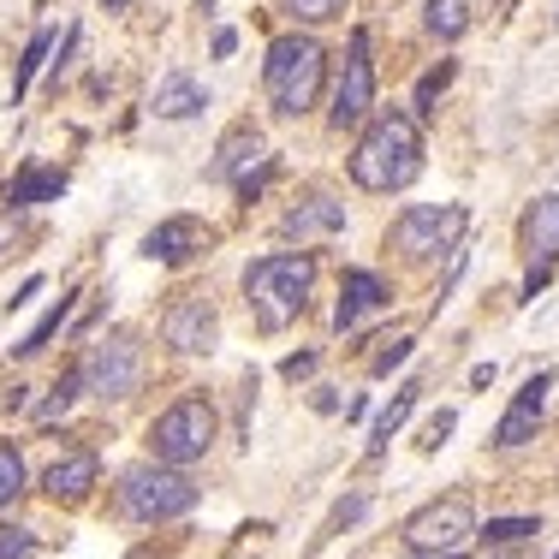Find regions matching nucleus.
Instances as JSON below:
<instances>
[{"label":"nucleus","mask_w":559,"mask_h":559,"mask_svg":"<svg viewBox=\"0 0 559 559\" xmlns=\"http://www.w3.org/2000/svg\"><path fill=\"white\" fill-rule=\"evenodd\" d=\"M464 226H471V215H464L459 203H411L405 215L393 221L388 245L411 262H429V257H447V250L459 245Z\"/></svg>","instance_id":"obj_6"},{"label":"nucleus","mask_w":559,"mask_h":559,"mask_svg":"<svg viewBox=\"0 0 559 559\" xmlns=\"http://www.w3.org/2000/svg\"><path fill=\"white\" fill-rule=\"evenodd\" d=\"M203 245H209V226L203 221H197V215H173V221H162L150 238H143V257L162 262V269H185V262L203 257Z\"/></svg>","instance_id":"obj_11"},{"label":"nucleus","mask_w":559,"mask_h":559,"mask_svg":"<svg viewBox=\"0 0 559 559\" xmlns=\"http://www.w3.org/2000/svg\"><path fill=\"white\" fill-rule=\"evenodd\" d=\"M423 179V138L411 114H376L352 150V185L357 191H405Z\"/></svg>","instance_id":"obj_1"},{"label":"nucleus","mask_w":559,"mask_h":559,"mask_svg":"<svg viewBox=\"0 0 559 559\" xmlns=\"http://www.w3.org/2000/svg\"><path fill=\"white\" fill-rule=\"evenodd\" d=\"M495 559H518V554H495Z\"/></svg>","instance_id":"obj_38"},{"label":"nucleus","mask_w":559,"mask_h":559,"mask_svg":"<svg viewBox=\"0 0 559 559\" xmlns=\"http://www.w3.org/2000/svg\"><path fill=\"white\" fill-rule=\"evenodd\" d=\"M417 399H423V388H399V393H393V405L381 411L376 429H369V459H381V452H388V441H393L399 429H405L411 411H417Z\"/></svg>","instance_id":"obj_20"},{"label":"nucleus","mask_w":559,"mask_h":559,"mask_svg":"<svg viewBox=\"0 0 559 559\" xmlns=\"http://www.w3.org/2000/svg\"><path fill=\"white\" fill-rule=\"evenodd\" d=\"M548 388H554V376L524 381V393L512 399V411H506L500 429H495V447H524V441H536V429H542V399H548Z\"/></svg>","instance_id":"obj_14"},{"label":"nucleus","mask_w":559,"mask_h":559,"mask_svg":"<svg viewBox=\"0 0 559 559\" xmlns=\"http://www.w3.org/2000/svg\"><path fill=\"white\" fill-rule=\"evenodd\" d=\"M435 559H464V554H459V548H452V554H435Z\"/></svg>","instance_id":"obj_37"},{"label":"nucleus","mask_w":559,"mask_h":559,"mask_svg":"<svg viewBox=\"0 0 559 559\" xmlns=\"http://www.w3.org/2000/svg\"><path fill=\"white\" fill-rule=\"evenodd\" d=\"M72 298H78V292H66L60 304H48V316H43V322H36V328H31V334H24L19 345H12V357H36V352H43V345H48V340H55L60 328H66V316H72Z\"/></svg>","instance_id":"obj_22"},{"label":"nucleus","mask_w":559,"mask_h":559,"mask_svg":"<svg viewBox=\"0 0 559 559\" xmlns=\"http://www.w3.org/2000/svg\"><path fill=\"white\" fill-rule=\"evenodd\" d=\"M31 530H19V524H0V559H31Z\"/></svg>","instance_id":"obj_29"},{"label":"nucleus","mask_w":559,"mask_h":559,"mask_svg":"<svg viewBox=\"0 0 559 559\" xmlns=\"http://www.w3.org/2000/svg\"><path fill=\"white\" fill-rule=\"evenodd\" d=\"M150 108H155V119H197V114L209 108V90L197 84L191 72H167L162 84H155Z\"/></svg>","instance_id":"obj_17"},{"label":"nucleus","mask_w":559,"mask_h":559,"mask_svg":"<svg viewBox=\"0 0 559 559\" xmlns=\"http://www.w3.org/2000/svg\"><path fill=\"white\" fill-rule=\"evenodd\" d=\"M452 78H459V66H452V60H441L435 72H423V84H417V119L435 114V102H441V90L452 84Z\"/></svg>","instance_id":"obj_26"},{"label":"nucleus","mask_w":559,"mask_h":559,"mask_svg":"<svg viewBox=\"0 0 559 559\" xmlns=\"http://www.w3.org/2000/svg\"><path fill=\"white\" fill-rule=\"evenodd\" d=\"M286 12H292V19H304V24H328V19H340V12H345V0H286Z\"/></svg>","instance_id":"obj_28"},{"label":"nucleus","mask_w":559,"mask_h":559,"mask_svg":"<svg viewBox=\"0 0 559 559\" xmlns=\"http://www.w3.org/2000/svg\"><path fill=\"white\" fill-rule=\"evenodd\" d=\"M262 162H269V138H262V131H250V126H238L233 138L221 143V155L209 162V179H221V185H238L250 167H262Z\"/></svg>","instance_id":"obj_16"},{"label":"nucleus","mask_w":559,"mask_h":559,"mask_svg":"<svg viewBox=\"0 0 559 559\" xmlns=\"http://www.w3.org/2000/svg\"><path fill=\"white\" fill-rule=\"evenodd\" d=\"M131 7V0H108V12H126Z\"/></svg>","instance_id":"obj_36"},{"label":"nucleus","mask_w":559,"mask_h":559,"mask_svg":"<svg viewBox=\"0 0 559 559\" xmlns=\"http://www.w3.org/2000/svg\"><path fill=\"white\" fill-rule=\"evenodd\" d=\"M310 405H316V411H340V399H334V388H316Z\"/></svg>","instance_id":"obj_34"},{"label":"nucleus","mask_w":559,"mask_h":559,"mask_svg":"<svg viewBox=\"0 0 559 559\" xmlns=\"http://www.w3.org/2000/svg\"><path fill=\"white\" fill-rule=\"evenodd\" d=\"M143 369H150V357H143V345L131 334H108L102 345H90L84 369H78V381H84L90 399H131L143 388Z\"/></svg>","instance_id":"obj_7"},{"label":"nucleus","mask_w":559,"mask_h":559,"mask_svg":"<svg viewBox=\"0 0 559 559\" xmlns=\"http://www.w3.org/2000/svg\"><path fill=\"white\" fill-rule=\"evenodd\" d=\"M476 536H483L488 548H512V542H524V536H542V524L536 518H488Z\"/></svg>","instance_id":"obj_23"},{"label":"nucleus","mask_w":559,"mask_h":559,"mask_svg":"<svg viewBox=\"0 0 559 559\" xmlns=\"http://www.w3.org/2000/svg\"><path fill=\"white\" fill-rule=\"evenodd\" d=\"M417 559H429V554H417Z\"/></svg>","instance_id":"obj_39"},{"label":"nucleus","mask_w":559,"mask_h":559,"mask_svg":"<svg viewBox=\"0 0 559 559\" xmlns=\"http://www.w3.org/2000/svg\"><path fill=\"white\" fill-rule=\"evenodd\" d=\"M48 48H55V31H36V36H31V48H24V60H19V78H12V96H24V90L36 84V72H43Z\"/></svg>","instance_id":"obj_24"},{"label":"nucleus","mask_w":559,"mask_h":559,"mask_svg":"<svg viewBox=\"0 0 559 559\" xmlns=\"http://www.w3.org/2000/svg\"><path fill=\"white\" fill-rule=\"evenodd\" d=\"M19 495H24V459H19V447H0V512Z\"/></svg>","instance_id":"obj_27"},{"label":"nucleus","mask_w":559,"mask_h":559,"mask_svg":"<svg viewBox=\"0 0 559 559\" xmlns=\"http://www.w3.org/2000/svg\"><path fill=\"white\" fill-rule=\"evenodd\" d=\"M162 340L173 345V352H185V357H197V352H215L221 345V316L209 310L203 298H185V304H173V310L162 316Z\"/></svg>","instance_id":"obj_10"},{"label":"nucleus","mask_w":559,"mask_h":559,"mask_svg":"<svg viewBox=\"0 0 559 559\" xmlns=\"http://www.w3.org/2000/svg\"><path fill=\"white\" fill-rule=\"evenodd\" d=\"M66 197V173L60 167H19L7 185V209H36V203H60Z\"/></svg>","instance_id":"obj_18"},{"label":"nucleus","mask_w":559,"mask_h":559,"mask_svg":"<svg viewBox=\"0 0 559 559\" xmlns=\"http://www.w3.org/2000/svg\"><path fill=\"white\" fill-rule=\"evenodd\" d=\"M411 345H417V340H393L388 352H376V364H369V369H376V376H393V369L411 357Z\"/></svg>","instance_id":"obj_30"},{"label":"nucleus","mask_w":559,"mask_h":559,"mask_svg":"<svg viewBox=\"0 0 559 559\" xmlns=\"http://www.w3.org/2000/svg\"><path fill=\"white\" fill-rule=\"evenodd\" d=\"M328 84V48L316 43V36H274L269 43V60H262V90H269V108L286 114V119H304L316 108V96H322Z\"/></svg>","instance_id":"obj_3"},{"label":"nucleus","mask_w":559,"mask_h":559,"mask_svg":"<svg viewBox=\"0 0 559 559\" xmlns=\"http://www.w3.org/2000/svg\"><path fill=\"white\" fill-rule=\"evenodd\" d=\"M215 405L209 399H179V405H167L162 417L150 423V452L162 464H197V459H209V447H215Z\"/></svg>","instance_id":"obj_5"},{"label":"nucleus","mask_w":559,"mask_h":559,"mask_svg":"<svg viewBox=\"0 0 559 559\" xmlns=\"http://www.w3.org/2000/svg\"><path fill=\"white\" fill-rule=\"evenodd\" d=\"M310 286H316V257L304 250H280V257H262L245 269V298L257 310L262 334H280L292 328L304 310H310Z\"/></svg>","instance_id":"obj_2"},{"label":"nucleus","mask_w":559,"mask_h":559,"mask_svg":"<svg viewBox=\"0 0 559 559\" xmlns=\"http://www.w3.org/2000/svg\"><path fill=\"white\" fill-rule=\"evenodd\" d=\"M340 226H345V203H334V197H310V203L280 215L286 238H316V233H340Z\"/></svg>","instance_id":"obj_19"},{"label":"nucleus","mask_w":559,"mask_h":559,"mask_svg":"<svg viewBox=\"0 0 559 559\" xmlns=\"http://www.w3.org/2000/svg\"><path fill=\"white\" fill-rule=\"evenodd\" d=\"M316 364H322L316 352H298V357H286V364H280V376H286V381H304V376H316Z\"/></svg>","instance_id":"obj_32"},{"label":"nucleus","mask_w":559,"mask_h":559,"mask_svg":"<svg viewBox=\"0 0 559 559\" xmlns=\"http://www.w3.org/2000/svg\"><path fill=\"white\" fill-rule=\"evenodd\" d=\"M423 24H429V36H441V43H459V36L471 31V0H429Z\"/></svg>","instance_id":"obj_21"},{"label":"nucleus","mask_w":559,"mask_h":559,"mask_svg":"<svg viewBox=\"0 0 559 559\" xmlns=\"http://www.w3.org/2000/svg\"><path fill=\"white\" fill-rule=\"evenodd\" d=\"M233 48H238V31H226V24H221V31H215V43H209V55H215V60H226Z\"/></svg>","instance_id":"obj_33"},{"label":"nucleus","mask_w":559,"mask_h":559,"mask_svg":"<svg viewBox=\"0 0 559 559\" xmlns=\"http://www.w3.org/2000/svg\"><path fill=\"white\" fill-rule=\"evenodd\" d=\"M376 114V66H369V31L352 36V55H345V72L334 84V108H328V126L352 131Z\"/></svg>","instance_id":"obj_8"},{"label":"nucleus","mask_w":559,"mask_h":559,"mask_svg":"<svg viewBox=\"0 0 559 559\" xmlns=\"http://www.w3.org/2000/svg\"><path fill=\"white\" fill-rule=\"evenodd\" d=\"M471 536H476V518H471L464 500H435V506H423V512L405 524L411 554H452V548H464Z\"/></svg>","instance_id":"obj_9"},{"label":"nucleus","mask_w":559,"mask_h":559,"mask_svg":"<svg viewBox=\"0 0 559 559\" xmlns=\"http://www.w3.org/2000/svg\"><path fill=\"white\" fill-rule=\"evenodd\" d=\"M78 393H84V381H78V369H72V376H60V388L48 393L43 405H36V423H43V429H48V423H60L66 411H72V399H78Z\"/></svg>","instance_id":"obj_25"},{"label":"nucleus","mask_w":559,"mask_h":559,"mask_svg":"<svg viewBox=\"0 0 559 559\" xmlns=\"http://www.w3.org/2000/svg\"><path fill=\"white\" fill-rule=\"evenodd\" d=\"M96 476H102V459H96V452H60V459L43 471V495L78 506L90 488H96Z\"/></svg>","instance_id":"obj_13"},{"label":"nucleus","mask_w":559,"mask_h":559,"mask_svg":"<svg viewBox=\"0 0 559 559\" xmlns=\"http://www.w3.org/2000/svg\"><path fill=\"white\" fill-rule=\"evenodd\" d=\"M524 257H530V269H554V262H559V191H548V197L530 203V215H524Z\"/></svg>","instance_id":"obj_15"},{"label":"nucleus","mask_w":559,"mask_h":559,"mask_svg":"<svg viewBox=\"0 0 559 559\" xmlns=\"http://www.w3.org/2000/svg\"><path fill=\"white\" fill-rule=\"evenodd\" d=\"M388 280H381L376 269H352L345 274V286H340V304H334V328L340 334H352L364 316H376V310H388Z\"/></svg>","instance_id":"obj_12"},{"label":"nucleus","mask_w":559,"mask_h":559,"mask_svg":"<svg viewBox=\"0 0 559 559\" xmlns=\"http://www.w3.org/2000/svg\"><path fill=\"white\" fill-rule=\"evenodd\" d=\"M197 506V483L179 471V464H138V471L119 476V512L131 524H167V518H185Z\"/></svg>","instance_id":"obj_4"},{"label":"nucleus","mask_w":559,"mask_h":559,"mask_svg":"<svg viewBox=\"0 0 559 559\" xmlns=\"http://www.w3.org/2000/svg\"><path fill=\"white\" fill-rule=\"evenodd\" d=\"M452 429H459V411H435V417H429V429H423V447H441Z\"/></svg>","instance_id":"obj_31"},{"label":"nucleus","mask_w":559,"mask_h":559,"mask_svg":"<svg viewBox=\"0 0 559 559\" xmlns=\"http://www.w3.org/2000/svg\"><path fill=\"white\" fill-rule=\"evenodd\" d=\"M7 245H12V226H7V221H0V250H7Z\"/></svg>","instance_id":"obj_35"}]
</instances>
